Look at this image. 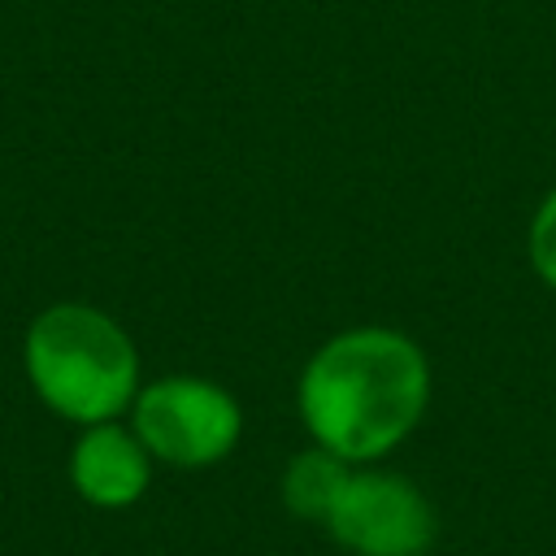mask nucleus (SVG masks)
I'll return each mask as SVG.
<instances>
[{"label": "nucleus", "instance_id": "1", "mask_svg": "<svg viewBox=\"0 0 556 556\" xmlns=\"http://www.w3.org/2000/svg\"><path fill=\"white\" fill-rule=\"evenodd\" d=\"M430 391L426 348L395 326L361 321L308 352L295 378V413L308 443L348 465H378L417 434Z\"/></svg>", "mask_w": 556, "mask_h": 556}, {"label": "nucleus", "instance_id": "2", "mask_svg": "<svg viewBox=\"0 0 556 556\" xmlns=\"http://www.w3.org/2000/svg\"><path fill=\"white\" fill-rule=\"evenodd\" d=\"M22 369L39 404L70 426L126 417L143 387V361L130 330L83 300H56L30 317Z\"/></svg>", "mask_w": 556, "mask_h": 556}, {"label": "nucleus", "instance_id": "3", "mask_svg": "<svg viewBox=\"0 0 556 556\" xmlns=\"http://www.w3.org/2000/svg\"><path fill=\"white\" fill-rule=\"evenodd\" d=\"M126 421L152 460L169 469H213L243 439L239 395L204 374H161L143 382Z\"/></svg>", "mask_w": 556, "mask_h": 556}, {"label": "nucleus", "instance_id": "4", "mask_svg": "<svg viewBox=\"0 0 556 556\" xmlns=\"http://www.w3.org/2000/svg\"><path fill=\"white\" fill-rule=\"evenodd\" d=\"M321 526L352 556H426L439 539L430 495L382 465H352Z\"/></svg>", "mask_w": 556, "mask_h": 556}, {"label": "nucleus", "instance_id": "5", "mask_svg": "<svg viewBox=\"0 0 556 556\" xmlns=\"http://www.w3.org/2000/svg\"><path fill=\"white\" fill-rule=\"evenodd\" d=\"M152 469H156L152 452L122 417L78 426V439L70 443V460H65L74 495L100 513L135 508L152 486Z\"/></svg>", "mask_w": 556, "mask_h": 556}, {"label": "nucleus", "instance_id": "6", "mask_svg": "<svg viewBox=\"0 0 556 556\" xmlns=\"http://www.w3.org/2000/svg\"><path fill=\"white\" fill-rule=\"evenodd\" d=\"M348 469L352 465L343 456H334V452H326L317 443L300 447L282 465V478H278V495H282L287 513L300 517V521H317L321 526L330 504H334V495H339V486H343V478H348Z\"/></svg>", "mask_w": 556, "mask_h": 556}, {"label": "nucleus", "instance_id": "7", "mask_svg": "<svg viewBox=\"0 0 556 556\" xmlns=\"http://www.w3.org/2000/svg\"><path fill=\"white\" fill-rule=\"evenodd\" d=\"M526 256H530V269L534 278L556 291V187L534 204L530 213V226H526Z\"/></svg>", "mask_w": 556, "mask_h": 556}]
</instances>
